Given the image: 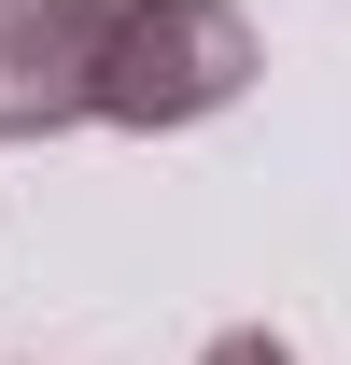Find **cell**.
I'll list each match as a JSON object with an SVG mask.
<instances>
[{
  "mask_svg": "<svg viewBox=\"0 0 351 365\" xmlns=\"http://www.w3.org/2000/svg\"><path fill=\"white\" fill-rule=\"evenodd\" d=\"M253 85V29L239 0H113V43H98V127H211L225 98Z\"/></svg>",
  "mask_w": 351,
  "mask_h": 365,
  "instance_id": "6da1fadb",
  "label": "cell"
},
{
  "mask_svg": "<svg viewBox=\"0 0 351 365\" xmlns=\"http://www.w3.org/2000/svg\"><path fill=\"white\" fill-rule=\"evenodd\" d=\"M98 43L113 0H0V140L98 127Z\"/></svg>",
  "mask_w": 351,
  "mask_h": 365,
  "instance_id": "7a4b0ae2",
  "label": "cell"
},
{
  "mask_svg": "<svg viewBox=\"0 0 351 365\" xmlns=\"http://www.w3.org/2000/svg\"><path fill=\"white\" fill-rule=\"evenodd\" d=\"M197 365H295V351H281L267 323H239V337H211V351H197Z\"/></svg>",
  "mask_w": 351,
  "mask_h": 365,
  "instance_id": "3957f363",
  "label": "cell"
}]
</instances>
